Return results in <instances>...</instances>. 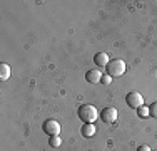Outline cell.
Masks as SVG:
<instances>
[{"instance_id":"10","label":"cell","mask_w":157,"mask_h":151,"mask_svg":"<svg viewBox=\"0 0 157 151\" xmlns=\"http://www.w3.org/2000/svg\"><path fill=\"white\" fill-rule=\"evenodd\" d=\"M48 145H50L52 148H59V146L62 145V139L59 138V136H50V138H48Z\"/></svg>"},{"instance_id":"14","label":"cell","mask_w":157,"mask_h":151,"mask_svg":"<svg viewBox=\"0 0 157 151\" xmlns=\"http://www.w3.org/2000/svg\"><path fill=\"white\" fill-rule=\"evenodd\" d=\"M137 151H151V148H149V146H139V148H137Z\"/></svg>"},{"instance_id":"4","label":"cell","mask_w":157,"mask_h":151,"mask_svg":"<svg viewBox=\"0 0 157 151\" xmlns=\"http://www.w3.org/2000/svg\"><path fill=\"white\" fill-rule=\"evenodd\" d=\"M42 129L47 136H59V133H60V124L55 119H47L42 124Z\"/></svg>"},{"instance_id":"6","label":"cell","mask_w":157,"mask_h":151,"mask_svg":"<svg viewBox=\"0 0 157 151\" xmlns=\"http://www.w3.org/2000/svg\"><path fill=\"white\" fill-rule=\"evenodd\" d=\"M102 71H97V69H90L85 72V81L90 82V84H99L102 81Z\"/></svg>"},{"instance_id":"8","label":"cell","mask_w":157,"mask_h":151,"mask_svg":"<svg viewBox=\"0 0 157 151\" xmlns=\"http://www.w3.org/2000/svg\"><path fill=\"white\" fill-rule=\"evenodd\" d=\"M80 133H82L84 138H92V136L95 134V126L94 124H84L82 129H80Z\"/></svg>"},{"instance_id":"5","label":"cell","mask_w":157,"mask_h":151,"mask_svg":"<svg viewBox=\"0 0 157 151\" xmlns=\"http://www.w3.org/2000/svg\"><path fill=\"white\" fill-rule=\"evenodd\" d=\"M100 119L104 121L105 124H112L117 121V116H119V111L115 108H104L102 111H100Z\"/></svg>"},{"instance_id":"3","label":"cell","mask_w":157,"mask_h":151,"mask_svg":"<svg viewBox=\"0 0 157 151\" xmlns=\"http://www.w3.org/2000/svg\"><path fill=\"white\" fill-rule=\"evenodd\" d=\"M125 103L129 108L132 109H139L140 106H144V97H142L140 92H137V91H132V92H129L125 96Z\"/></svg>"},{"instance_id":"13","label":"cell","mask_w":157,"mask_h":151,"mask_svg":"<svg viewBox=\"0 0 157 151\" xmlns=\"http://www.w3.org/2000/svg\"><path fill=\"white\" fill-rule=\"evenodd\" d=\"M100 82H102V84H110V82H112V77H110L109 74H104V76H102V81H100Z\"/></svg>"},{"instance_id":"9","label":"cell","mask_w":157,"mask_h":151,"mask_svg":"<svg viewBox=\"0 0 157 151\" xmlns=\"http://www.w3.org/2000/svg\"><path fill=\"white\" fill-rule=\"evenodd\" d=\"M10 79V66L9 64H0V81H9Z\"/></svg>"},{"instance_id":"7","label":"cell","mask_w":157,"mask_h":151,"mask_svg":"<svg viewBox=\"0 0 157 151\" xmlns=\"http://www.w3.org/2000/svg\"><path fill=\"white\" fill-rule=\"evenodd\" d=\"M94 62H95V66H99V67H107V64L110 62V59L105 52H97L94 55Z\"/></svg>"},{"instance_id":"12","label":"cell","mask_w":157,"mask_h":151,"mask_svg":"<svg viewBox=\"0 0 157 151\" xmlns=\"http://www.w3.org/2000/svg\"><path fill=\"white\" fill-rule=\"evenodd\" d=\"M149 114H151L152 118L157 119V101H154V103L149 106Z\"/></svg>"},{"instance_id":"11","label":"cell","mask_w":157,"mask_h":151,"mask_svg":"<svg viewBox=\"0 0 157 151\" xmlns=\"http://www.w3.org/2000/svg\"><path fill=\"white\" fill-rule=\"evenodd\" d=\"M137 116L142 118V119L147 118V116H151V114H149V108H147V106H140V108L137 109Z\"/></svg>"},{"instance_id":"2","label":"cell","mask_w":157,"mask_h":151,"mask_svg":"<svg viewBox=\"0 0 157 151\" xmlns=\"http://www.w3.org/2000/svg\"><path fill=\"white\" fill-rule=\"evenodd\" d=\"M127 66L122 59H110V62L107 64L105 67V72L110 76V77H121L122 74L125 72Z\"/></svg>"},{"instance_id":"1","label":"cell","mask_w":157,"mask_h":151,"mask_svg":"<svg viewBox=\"0 0 157 151\" xmlns=\"http://www.w3.org/2000/svg\"><path fill=\"white\" fill-rule=\"evenodd\" d=\"M77 114L84 124H94L97 121V118H99V111L92 104H82L77 109Z\"/></svg>"}]
</instances>
